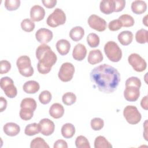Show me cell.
<instances>
[{
  "label": "cell",
  "mask_w": 148,
  "mask_h": 148,
  "mask_svg": "<svg viewBox=\"0 0 148 148\" xmlns=\"http://www.w3.org/2000/svg\"><path fill=\"white\" fill-rule=\"evenodd\" d=\"M90 78L99 91L108 94L114 92L120 82L119 71L106 64L94 68L90 72Z\"/></svg>",
  "instance_id": "6da1fadb"
},
{
  "label": "cell",
  "mask_w": 148,
  "mask_h": 148,
  "mask_svg": "<svg viewBox=\"0 0 148 148\" xmlns=\"http://www.w3.org/2000/svg\"><path fill=\"white\" fill-rule=\"evenodd\" d=\"M36 57L38 60L37 69L42 74H47L56 64L57 57L49 46L46 44L39 45L36 50Z\"/></svg>",
  "instance_id": "7a4b0ae2"
},
{
  "label": "cell",
  "mask_w": 148,
  "mask_h": 148,
  "mask_svg": "<svg viewBox=\"0 0 148 148\" xmlns=\"http://www.w3.org/2000/svg\"><path fill=\"white\" fill-rule=\"evenodd\" d=\"M104 52L108 59L114 62H119L122 57V51L114 41H109L104 46Z\"/></svg>",
  "instance_id": "3957f363"
},
{
  "label": "cell",
  "mask_w": 148,
  "mask_h": 148,
  "mask_svg": "<svg viewBox=\"0 0 148 148\" xmlns=\"http://www.w3.org/2000/svg\"><path fill=\"white\" fill-rule=\"evenodd\" d=\"M16 65L22 76L28 77L34 74V68L31 65V59L28 56H21L19 57L17 60Z\"/></svg>",
  "instance_id": "277c9868"
},
{
  "label": "cell",
  "mask_w": 148,
  "mask_h": 148,
  "mask_svg": "<svg viewBox=\"0 0 148 148\" xmlns=\"http://www.w3.org/2000/svg\"><path fill=\"white\" fill-rule=\"evenodd\" d=\"M65 21L66 15L64 12L60 8H56L53 12L48 16L46 23L49 26L55 28L64 24Z\"/></svg>",
  "instance_id": "5b68a950"
},
{
  "label": "cell",
  "mask_w": 148,
  "mask_h": 148,
  "mask_svg": "<svg viewBox=\"0 0 148 148\" xmlns=\"http://www.w3.org/2000/svg\"><path fill=\"white\" fill-rule=\"evenodd\" d=\"M123 116L126 121L130 124H136L140 122L142 116L137 108L132 105L125 107L123 110Z\"/></svg>",
  "instance_id": "8992f818"
},
{
  "label": "cell",
  "mask_w": 148,
  "mask_h": 148,
  "mask_svg": "<svg viewBox=\"0 0 148 148\" xmlns=\"http://www.w3.org/2000/svg\"><path fill=\"white\" fill-rule=\"evenodd\" d=\"M0 86L8 97L13 98L17 95V88L14 85L13 80L10 77L8 76L2 77L0 81Z\"/></svg>",
  "instance_id": "52a82bcc"
},
{
  "label": "cell",
  "mask_w": 148,
  "mask_h": 148,
  "mask_svg": "<svg viewBox=\"0 0 148 148\" xmlns=\"http://www.w3.org/2000/svg\"><path fill=\"white\" fill-rule=\"evenodd\" d=\"M75 73V67L72 63H63L59 70L58 76L63 82H68L72 80Z\"/></svg>",
  "instance_id": "ba28073f"
},
{
  "label": "cell",
  "mask_w": 148,
  "mask_h": 148,
  "mask_svg": "<svg viewBox=\"0 0 148 148\" xmlns=\"http://www.w3.org/2000/svg\"><path fill=\"white\" fill-rule=\"evenodd\" d=\"M128 61L133 69L138 72L145 71L147 67L145 60L137 53L131 54L128 58Z\"/></svg>",
  "instance_id": "9c48e42d"
},
{
  "label": "cell",
  "mask_w": 148,
  "mask_h": 148,
  "mask_svg": "<svg viewBox=\"0 0 148 148\" xmlns=\"http://www.w3.org/2000/svg\"><path fill=\"white\" fill-rule=\"evenodd\" d=\"M87 21L89 26L97 31L102 32L106 28V21L97 15H91L88 17Z\"/></svg>",
  "instance_id": "30bf717a"
},
{
  "label": "cell",
  "mask_w": 148,
  "mask_h": 148,
  "mask_svg": "<svg viewBox=\"0 0 148 148\" xmlns=\"http://www.w3.org/2000/svg\"><path fill=\"white\" fill-rule=\"evenodd\" d=\"M53 34L50 29L42 28L39 29L35 33V38L38 42L41 44L49 43L53 39Z\"/></svg>",
  "instance_id": "8fae6325"
},
{
  "label": "cell",
  "mask_w": 148,
  "mask_h": 148,
  "mask_svg": "<svg viewBox=\"0 0 148 148\" xmlns=\"http://www.w3.org/2000/svg\"><path fill=\"white\" fill-rule=\"evenodd\" d=\"M40 133L45 136L51 135L54 131L55 125L53 121L49 119H43L39 123Z\"/></svg>",
  "instance_id": "7c38bea8"
},
{
  "label": "cell",
  "mask_w": 148,
  "mask_h": 148,
  "mask_svg": "<svg viewBox=\"0 0 148 148\" xmlns=\"http://www.w3.org/2000/svg\"><path fill=\"white\" fill-rule=\"evenodd\" d=\"M140 96L139 88L135 86H127L124 91L125 99L130 102H135Z\"/></svg>",
  "instance_id": "4fadbf2b"
},
{
  "label": "cell",
  "mask_w": 148,
  "mask_h": 148,
  "mask_svg": "<svg viewBox=\"0 0 148 148\" xmlns=\"http://www.w3.org/2000/svg\"><path fill=\"white\" fill-rule=\"evenodd\" d=\"M45 16V10L39 5L33 6L30 10V17L33 21H39L43 20Z\"/></svg>",
  "instance_id": "5bb4252c"
},
{
  "label": "cell",
  "mask_w": 148,
  "mask_h": 148,
  "mask_svg": "<svg viewBox=\"0 0 148 148\" xmlns=\"http://www.w3.org/2000/svg\"><path fill=\"white\" fill-rule=\"evenodd\" d=\"M87 54V49L84 45L82 43L77 44L73 48L72 51L73 58L77 61L83 60Z\"/></svg>",
  "instance_id": "9a60e30c"
},
{
  "label": "cell",
  "mask_w": 148,
  "mask_h": 148,
  "mask_svg": "<svg viewBox=\"0 0 148 148\" xmlns=\"http://www.w3.org/2000/svg\"><path fill=\"white\" fill-rule=\"evenodd\" d=\"M5 134L9 136H14L18 135L20 131V127L14 123L10 122L6 123L3 127Z\"/></svg>",
  "instance_id": "2e32d148"
},
{
  "label": "cell",
  "mask_w": 148,
  "mask_h": 148,
  "mask_svg": "<svg viewBox=\"0 0 148 148\" xmlns=\"http://www.w3.org/2000/svg\"><path fill=\"white\" fill-rule=\"evenodd\" d=\"M103 58V55L101 50L99 49H95L91 50L89 52L87 60L89 64L95 65L102 61Z\"/></svg>",
  "instance_id": "e0dca14e"
},
{
  "label": "cell",
  "mask_w": 148,
  "mask_h": 148,
  "mask_svg": "<svg viewBox=\"0 0 148 148\" xmlns=\"http://www.w3.org/2000/svg\"><path fill=\"white\" fill-rule=\"evenodd\" d=\"M114 0H103L100 2V10L105 14H110L114 12Z\"/></svg>",
  "instance_id": "ac0fdd59"
},
{
  "label": "cell",
  "mask_w": 148,
  "mask_h": 148,
  "mask_svg": "<svg viewBox=\"0 0 148 148\" xmlns=\"http://www.w3.org/2000/svg\"><path fill=\"white\" fill-rule=\"evenodd\" d=\"M56 46L58 53L61 56H65L69 51L71 49V43L68 40L62 39L57 41Z\"/></svg>",
  "instance_id": "d6986e66"
},
{
  "label": "cell",
  "mask_w": 148,
  "mask_h": 148,
  "mask_svg": "<svg viewBox=\"0 0 148 148\" xmlns=\"http://www.w3.org/2000/svg\"><path fill=\"white\" fill-rule=\"evenodd\" d=\"M64 107L59 103H53L49 109V114L54 119L61 118L64 115Z\"/></svg>",
  "instance_id": "ffe728a7"
},
{
  "label": "cell",
  "mask_w": 148,
  "mask_h": 148,
  "mask_svg": "<svg viewBox=\"0 0 148 148\" xmlns=\"http://www.w3.org/2000/svg\"><path fill=\"white\" fill-rule=\"evenodd\" d=\"M146 9L147 5L146 3L143 1H134L131 4V10L135 14H141L145 13L146 11Z\"/></svg>",
  "instance_id": "44dd1931"
},
{
  "label": "cell",
  "mask_w": 148,
  "mask_h": 148,
  "mask_svg": "<svg viewBox=\"0 0 148 148\" xmlns=\"http://www.w3.org/2000/svg\"><path fill=\"white\" fill-rule=\"evenodd\" d=\"M23 88L24 91L27 94H35L39 90L40 86L35 80H29L24 84Z\"/></svg>",
  "instance_id": "7402d4cb"
},
{
  "label": "cell",
  "mask_w": 148,
  "mask_h": 148,
  "mask_svg": "<svg viewBox=\"0 0 148 148\" xmlns=\"http://www.w3.org/2000/svg\"><path fill=\"white\" fill-rule=\"evenodd\" d=\"M117 39L122 45L128 46L133 40V34L130 31H123L118 35Z\"/></svg>",
  "instance_id": "603a6c76"
},
{
  "label": "cell",
  "mask_w": 148,
  "mask_h": 148,
  "mask_svg": "<svg viewBox=\"0 0 148 148\" xmlns=\"http://www.w3.org/2000/svg\"><path fill=\"white\" fill-rule=\"evenodd\" d=\"M84 35V29L80 26H76L72 28L69 32V36L71 39L75 42L80 40Z\"/></svg>",
  "instance_id": "cb8c5ba5"
},
{
  "label": "cell",
  "mask_w": 148,
  "mask_h": 148,
  "mask_svg": "<svg viewBox=\"0 0 148 148\" xmlns=\"http://www.w3.org/2000/svg\"><path fill=\"white\" fill-rule=\"evenodd\" d=\"M75 133L74 125L69 123L64 124L61 128V134L65 138L68 139L73 137Z\"/></svg>",
  "instance_id": "d4e9b609"
},
{
  "label": "cell",
  "mask_w": 148,
  "mask_h": 148,
  "mask_svg": "<svg viewBox=\"0 0 148 148\" xmlns=\"http://www.w3.org/2000/svg\"><path fill=\"white\" fill-rule=\"evenodd\" d=\"M40 132V127L39 124L36 123H31L27 125L24 130V133L28 136H33Z\"/></svg>",
  "instance_id": "484cf974"
},
{
  "label": "cell",
  "mask_w": 148,
  "mask_h": 148,
  "mask_svg": "<svg viewBox=\"0 0 148 148\" xmlns=\"http://www.w3.org/2000/svg\"><path fill=\"white\" fill-rule=\"evenodd\" d=\"M95 148H112V145L103 136H97L94 140Z\"/></svg>",
  "instance_id": "4316f807"
},
{
  "label": "cell",
  "mask_w": 148,
  "mask_h": 148,
  "mask_svg": "<svg viewBox=\"0 0 148 148\" xmlns=\"http://www.w3.org/2000/svg\"><path fill=\"white\" fill-rule=\"evenodd\" d=\"M148 31L145 29H140L138 30L135 34L136 41L140 44H145L147 43Z\"/></svg>",
  "instance_id": "83f0119b"
},
{
  "label": "cell",
  "mask_w": 148,
  "mask_h": 148,
  "mask_svg": "<svg viewBox=\"0 0 148 148\" xmlns=\"http://www.w3.org/2000/svg\"><path fill=\"white\" fill-rule=\"evenodd\" d=\"M37 106L36 102L35 100L31 98H24L20 103V108H27L32 109V110L35 111Z\"/></svg>",
  "instance_id": "f1b7e54d"
},
{
  "label": "cell",
  "mask_w": 148,
  "mask_h": 148,
  "mask_svg": "<svg viewBox=\"0 0 148 148\" xmlns=\"http://www.w3.org/2000/svg\"><path fill=\"white\" fill-rule=\"evenodd\" d=\"M31 148H49V146L45 140L40 138L37 137L32 139L30 143Z\"/></svg>",
  "instance_id": "f546056e"
},
{
  "label": "cell",
  "mask_w": 148,
  "mask_h": 148,
  "mask_svg": "<svg viewBox=\"0 0 148 148\" xmlns=\"http://www.w3.org/2000/svg\"><path fill=\"white\" fill-rule=\"evenodd\" d=\"M119 20L121 22L124 27H130L134 25L135 21L134 18L129 14H123L119 17Z\"/></svg>",
  "instance_id": "4dcf8cb0"
},
{
  "label": "cell",
  "mask_w": 148,
  "mask_h": 148,
  "mask_svg": "<svg viewBox=\"0 0 148 148\" xmlns=\"http://www.w3.org/2000/svg\"><path fill=\"white\" fill-rule=\"evenodd\" d=\"M62 102L68 106L72 105L76 101V95L71 92H68L65 93L62 97Z\"/></svg>",
  "instance_id": "1f68e13d"
},
{
  "label": "cell",
  "mask_w": 148,
  "mask_h": 148,
  "mask_svg": "<svg viewBox=\"0 0 148 148\" xmlns=\"http://www.w3.org/2000/svg\"><path fill=\"white\" fill-rule=\"evenodd\" d=\"M99 37L95 33H90L87 37V42L90 47H96L99 44Z\"/></svg>",
  "instance_id": "d6a6232c"
},
{
  "label": "cell",
  "mask_w": 148,
  "mask_h": 148,
  "mask_svg": "<svg viewBox=\"0 0 148 148\" xmlns=\"http://www.w3.org/2000/svg\"><path fill=\"white\" fill-rule=\"evenodd\" d=\"M75 145L77 148H90L88 139L83 135H80L76 138Z\"/></svg>",
  "instance_id": "836d02e7"
},
{
  "label": "cell",
  "mask_w": 148,
  "mask_h": 148,
  "mask_svg": "<svg viewBox=\"0 0 148 148\" xmlns=\"http://www.w3.org/2000/svg\"><path fill=\"white\" fill-rule=\"evenodd\" d=\"M21 27L23 31L29 32L34 29L35 23L29 18H25L21 23Z\"/></svg>",
  "instance_id": "e575fe53"
},
{
  "label": "cell",
  "mask_w": 148,
  "mask_h": 148,
  "mask_svg": "<svg viewBox=\"0 0 148 148\" xmlns=\"http://www.w3.org/2000/svg\"><path fill=\"white\" fill-rule=\"evenodd\" d=\"M34 110H32L31 109L27 108H21L20 110V118L25 121L29 120L31 119L34 116Z\"/></svg>",
  "instance_id": "d590c367"
},
{
  "label": "cell",
  "mask_w": 148,
  "mask_h": 148,
  "mask_svg": "<svg viewBox=\"0 0 148 148\" xmlns=\"http://www.w3.org/2000/svg\"><path fill=\"white\" fill-rule=\"evenodd\" d=\"M91 128L94 131H99L101 130L104 125L103 120L99 117H95L91 120L90 123Z\"/></svg>",
  "instance_id": "8d00e7d4"
},
{
  "label": "cell",
  "mask_w": 148,
  "mask_h": 148,
  "mask_svg": "<svg viewBox=\"0 0 148 148\" xmlns=\"http://www.w3.org/2000/svg\"><path fill=\"white\" fill-rule=\"evenodd\" d=\"M20 3V0H6L5 1V7L8 10H15L19 8Z\"/></svg>",
  "instance_id": "74e56055"
},
{
  "label": "cell",
  "mask_w": 148,
  "mask_h": 148,
  "mask_svg": "<svg viewBox=\"0 0 148 148\" xmlns=\"http://www.w3.org/2000/svg\"><path fill=\"white\" fill-rule=\"evenodd\" d=\"M51 92L47 90H44L40 92L39 95V100L40 102L43 105L49 103L51 99Z\"/></svg>",
  "instance_id": "f35d334b"
},
{
  "label": "cell",
  "mask_w": 148,
  "mask_h": 148,
  "mask_svg": "<svg viewBox=\"0 0 148 148\" xmlns=\"http://www.w3.org/2000/svg\"><path fill=\"white\" fill-rule=\"evenodd\" d=\"M127 86H135L140 88L141 86V81L137 77H130L125 81V87Z\"/></svg>",
  "instance_id": "ab89813d"
},
{
  "label": "cell",
  "mask_w": 148,
  "mask_h": 148,
  "mask_svg": "<svg viewBox=\"0 0 148 148\" xmlns=\"http://www.w3.org/2000/svg\"><path fill=\"white\" fill-rule=\"evenodd\" d=\"M122 23L119 20H113L109 22L108 25V28L109 30L112 31H118L122 27Z\"/></svg>",
  "instance_id": "60d3db41"
},
{
  "label": "cell",
  "mask_w": 148,
  "mask_h": 148,
  "mask_svg": "<svg viewBox=\"0 0 148 148\" xmlns=\"http://www.w3.org/2000/svg\"><path fill=\"white\" fill-rule=\"evenodd\" d=\"M0 73L1 75L8 73L11 69V64L7 60L1 61Z\"/></svg>",
  "instance_id": "b9f144b4"
},
{
  "label": "cell",
  "mask_w": 148,
  "mask_h": 148,
  "mask_svg": "<svg viewBox=\"0 0 148 148\" xmlns=\"http://www.w3.org/2000/svg\"><path fill=\"white\" fill-rule=\"evenodd\" d=\"M114 12H119L123 10L125 6V1L124 0H114Z\"/></svg>",
  "instance_id": "7bdbcfd3"
},
{
  "label": "cell",
  "mask_w": 148,
  "mask_h": 148,
  "mask_svg": "<svg viewBox=\"0 0 148 148\" xmlns=\"http://www.w3.org/2000/svg\"><path fill=\"white\" fill-rule=\"evenodd\" d=\"M54 148H67L68 145L66 141L62 139H58L54 142Z\"/></svg>",
  "instance_id": "ee69618b"
},
{
  "label": "cell",
  "mask_w": 148,
  "mask_h": 148,
  "mask_svg": "<svg viewBox=\"0 0 148 148\" xmlns=\"http://www.w3.org/2000/svg\"><path fill=\"white\" fill-rule=\"evenodd\" d=\"M42 2L46 8L51 9L56 6L57 3V1L56 0H43L42 1Z\"/></svg>",
  "instance_id": "f6af8a7d"
},
{
  "label": "cell",
  "mask_w": 148,
  "mask_h": 148,
  "mask_svg": "<svg viewBox=\"0 0 148 148\" xmlns=\"http://www.w3.org/2000/svg\"><path fill=\"white\" fill-rule=\"evenodd\" d=\"M7 106V101L3 97L0 98V112H2L4 110L6 109Z\"/></svg>",
  "instance_id": "bcb514c9"
},
{
  "label": "cell",
  "mask_w": 148,
  "mask_h": 148,
  "mask_svg": "<svg viewBox=\"0 0 148 148\" xmlns=\"http://www.w3.org/2000/svg\"><path fill=\"white\" fill-rule=\"evenodd\" d=\"M140 105L143 109L147 110V95H146L140 101Z\"/></svg>",
  "instance_id": "7dc6e473"
},
{
  "label": "cell",
  "mask_w": 148,
  "mask_h": 148,
  "mask_svg": "<svg viewBox=\"0 0 148 148\" xmlns=\"http://www.w3.org/2000/svg\"><path fill=\"white\" fill-rule=\"evenodd\" d=\"M147 16L146 15V16H145V17L143 18V23L146 25V26H147Z\"/></svg>",
  "instance_id": "c3c4849f"
}]
</instances>
